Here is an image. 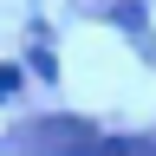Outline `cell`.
<instances>
[{"instance_id":"6da1fadb","label":"cell","mask_w":156,"mask_h":156,"mask_svg":"<svg viewBox=\"0 0 156 156\" xmlns=\"http://www.w3.org/2000/svg\"><path fill=\"white\" fill-rule=\"evenodd\" d=\"M46 150H58V156H156L150 136H91L78 124H46Z\"/></svg>"},{"instance_id":"7a4b0ae2","label":"cell","mask_w":156,"mask_h":156,"mask_svg":"<svg viewBox=\"0 0 156 156\" xmlns=\"http://www.w3.org/2000/svg\"><path fill=\"white\" fill-rule=\"evenodd\" d=\"M13 85H20V72H13V65H0V98H13Z\"/></svg>"}]
</instances>
